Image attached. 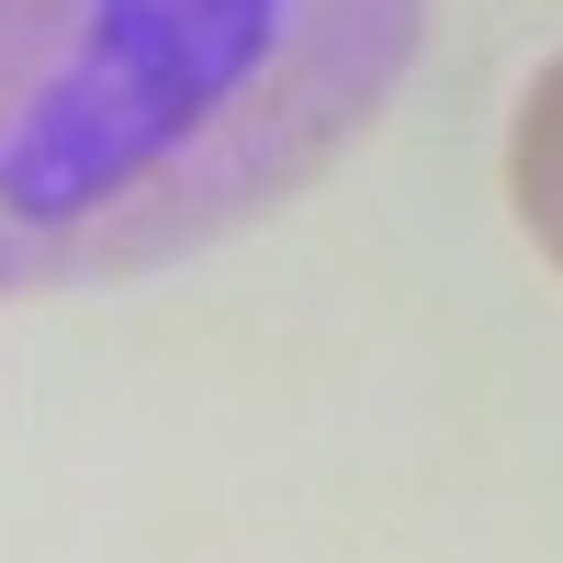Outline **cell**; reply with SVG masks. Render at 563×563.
<instances>
[{
  "label": "cell",
  "mask_w": 563,
  "mask_h": 563,
  "mask_svg": "<svg viewBox=\"0 0 563 563\" xmlns=\"http://www.w3.org/2000/svg\"><path fill=\"white\" fill-rule=\"evenodd\" d=\"M429 0H0V294L135 282L294 203Z\"/></svg>",
  "instance_id": "1"
},
{
  "label": "cell",
  "mask_w": 563,
  "mask_h": 563,
  "mask_svg": "<svg viewBox=\"0 0 563 563\" xmlns=\"http://www.w3.org/2000/svg\"><path fill=\"white\" fill-rule=\"evenodd\" d=\"M507 203H519L530 249L563 271V57H541L530 90H519V124H507Z\"/></svg>",
  "instance_id": "2"
}]
</instances>
